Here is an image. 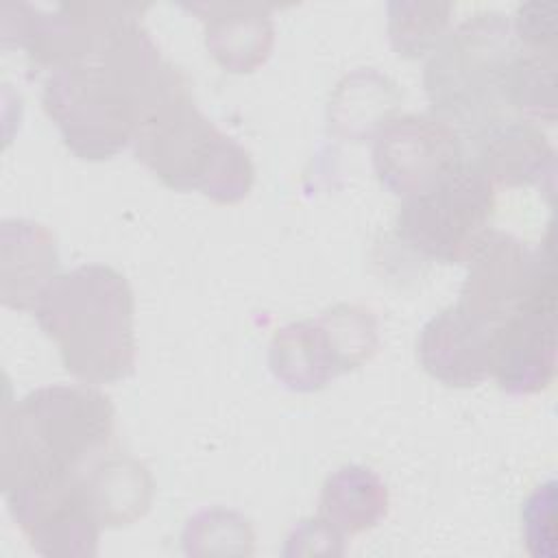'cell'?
<instances>
[{"mask_svg": "<svg viewBox=\"0 0 558 558\" xmlns=\"http://www.w3.org/2000/svg\"><path fill=\"white\" fill-rule=\"evenodd\" d=\"M113 405L96 388L44 386L2 414V488L81 475L113 442Z\"/></svg>", "mask_w": 558, "mask_h": 558, "instance_id": "6da1fadb", "label": "cell"}, {"mask_svg": "<svg viewBox=\"0 0 558 558\" xmlns=\"http://www.w3.org/2000/svg\"><path fill=\"white\" fill-rule=\"evenodd\" d=\"M33 312L76 379L109 384L133 373V292L116 268L83 264L57 275Z\"/></svg>", "mask_w": 558, "mask_h": 558, "instance_id": "7a4b0ae2", "label": "cell"}, {"mask_svg": "<svg viewBox=\"0 0 558 558\" xmlns=\"http://www.w3.org/2000/svg\"><path fill=\"white\" fill-rule=\"evenodd\" d=\"M131 144L135 157L172 190H198L225 205L251 192L255 168L248 153L196 109L190 87L155 105Z\"/></svg>", "mask_w": 558, "mask_h": 558, "instance_id": "3957f363", "label": "cell"}, {"mask_svg": "<svg viewBox=\"0 0 558 558\" xmlns=\"http://www.w3.org/2000/svg\"><path fill=\"white\" fill-rule=\"evenodd\" d=\"M519 52L508 17L475 13L432 50L423 85L434 116L453 129L480 131L506 116V76Z\"/></svg>", "mask_w": 558, "mask_h": 558, "instance_id": "277c9868", "label": "cell"}, {"mask_svg": "<svg viewBox=\"0 0 558 558\" xmlns=\"http://www.w3.org/2000/svg\"><path fill=\"white\" fill-rule=\"evenodd\" d=\"M41 102L65 146L81 159H109L133 142L135 96L122 74L100 57L50 72Z\"/></svg>", "mask_w": 558, "mask_h": 558, "instance_id": "5b68a950", "label": "cell"}, {"mask_svg": "<svg viewBox=\"0 0 558 558\" xmlns=\"http://www.w3.org/2000/svg\"><path fill=\"white\" fill-rule=\"evenodd\" d=\"M493 214L495 185L464 159L429 187L401 201L397 231L423 257L469 264L493 231Z\"/></svg>", "mask_w": 558, "mask_h": 558, "instance_id": "8992f818", "label": "cell"}, {"mask_svg": "<svg viewBox=\"0 0 558 558\" xmlns=\"http://www.w3.org/2000/svg\"><path fill=\"white\" fill-rule=\"evenodd\" d=\"M142 11L144 7L120 2L61 4L54 11L4 4L0 9L2 41L24 48L37 68L54 72L94 61L111 37Z\"/></svg>", "mask_w": 558, "mask_h": 558, "instance_id": "52a82bcc", "label": "cell"}, {"mask_svg": "<svg viewBox=\"0 0 558 558\" xmlns=\"http://www.w3.org/2000/svg\"><path fill=\"white\" fill-rule=\"evenodd\" d=\"M551 288H556L551 235L532 248L523 240L493 229L469 259V275L456 305L493 329L532 296Z\"/></svg>", "mask_w": 558, "mask_h": 558, "instance_id": "ba28073f", "label": "cell"}, {"mask_svg": "<svg viewBox=\"0 0 558 558\" xmlns=\"http://www.w3.org/2000/svg\"><path fill=\"white\" fill-rule=\"evenodd\" d=\"M464 159L458 129L434 113L395 116L373 137L377 179L401 198L429 187Z\"/></svg>", "mask_w": 558, "mask_h": 558, "instance_id": "9c48e42d", "label": "cell"}, {"mask_svg": "<svg viewBox=\"0 0 558 558\" xmlns=\"http://www.w3.org/2000/svg\"><path fill=\"white\" fill-rule=\"evenodd\" d=\"M9 510L35 551L44 556H94L100 523L89 510L81 475L31 482L4 493Z\"/></svg>", "mask_w": 558, "mask_h": 558, "instance_id": "30bf717a", "label": "cell"}, {"mask_svg": "<svg viewBox=\"0 0 558 558\" xmlns=\"http://www.w3.org/2000/svg\"><path fill=\"white\" fill-rule=\"evenodd\" d=\"M556 373V288L493 327L490 377L508 395L543 392Z\"/></svg>", "mask_w": 558, "mask_h": 558, "instance_id": "8fae6325", "label": "cell"}, {"mask_svg": "<svg viewBox=\"0 0 558 558\" xmlns=\"http://www.w3.org/2000/svg\"><path fill=\"white\" fill-rule=\"evenodd\" d=\"M469 159L493 185H541L554 190L556 153L538 124L523 118H501L473 133Z\"/></svg>", "mask_w": 558, "mask_h": 558, "instance_id": "7c38bea8", "label": "cell"}, {"mask_svg": "<svg viewBox=\"0 0 558 558\" xmlns=\"http://www.w3.org/2000/svg\"><path fill=\"white\" fill-rule=\"evenodd\" d=\"M490 327L451 305L423 325L416 342L418 360L447 386H475L490 377Z\"/></svg>", "mask_w": 558, "mask_h": 558, "instance_id": "4fadbf2b", "label": "cell"}, {"mask_svg": "<svg viewBox=\"0 0 558 558\" xmlns=\"http://www.w3.org/2000/svg\"><path fill=\"white\" fill-rule=\"evenodd\" d=\"M205 24V46L229 72L242 74L259 68L275 41L270 9L264 4L196 2L187 7Z\"/></svg>", "mask_w": 558, "mask_h": 558, "instance_id": "5bb4252c", "label": "cell"}, {"mask_svg": "<svg viewBox=\"0 0 558 558\" xmlns=\"http://www.w3.org/2000/svg\"><path fill=\"white\" fill-rule=\"evenodd\" d=\"M81 488L100 527H120L148 512L155 484L140 460L109 449L81 473Z\"/></svg>", "mask_w": 558, "mask_h": 558, "instance_id": "9a60e30c", "label": "cell"}, {"mask_svg": "<svg viewBox=\"0 0 558 558\" xmlns=\"http://www.w3.org/2000/svg\"><path fill=\"white\" fill-rule=\"evenodd\" d=\"M54 235L39 222H2V301L15 310H35L44 288L57 277Z\"/></svg>", "mask_w": 558, "mask_h": 558, "instance_id": "2e32d148", "label": "cell"}, {"mask_svg": "<svg viewBox=\"0 0 558 558\" xmlns=\"http://www.w3.org/2000/svg\"><path fill=\"white\" fill-rule=\"evenodd\" d=\"M401 94L397 85L375 72L360 68L347 74L329 100V126L344 140L362 142L395 118Z\"/></svg>", "mask_w": 558, "mask_h": 558, "instance_id": "e0dca14e", "label": "cell"}, {"mask_svg": "<svg viewBox=\"0 0 558 558\" xmlns=\"http://www.w3.org/2000/svg\"><path fill=\"white\" fill-rule=\"evenodd\" d=\"M388 512V488L381 477L360 464L333 471L320 490L318 517L342 536L375 527Z\"/></svg>", "mask_w": 558, "mask_h": 558, "instance_id": "ac0fdd59", "label": "cell"}, {"mask_svg": "<svg viewBox=\"0 0 558 558\" xmlns=\"http://www.w3.org/2000/svg\"><path fill=\"white\" fill-rule=\"evenodd\" d=\"M270 371L286 388L299 392L320 390L338 375L316 318L277 329L270 342Z\"/></svg>", "mask_w": 558, "mask_h": 558, "instance_id": "d6986e66", "label": "cell"}, {"mask_svg": "<svg viewBox=\"0 0 558 558\" xmlns=\"http://www.w3.org/2000/svg\"><path fill=\"white\" fill-rule=\"evenodd\" d=\"M556 52L519 48L506 76V111L530 122L556 120Z\"/></svg>", "mask_w": 558, "mask_h": 558, "instance_id": "ffe728a7", "label": "cell"}, {"mask_svg": "<svg viewBox=\"0 0 558 558\" xmlns=\"http://www.w3.org/2000/svg\"><path fill=\"white\" fill-rule=\"evenodd\" d=\"M338 375L371 360L379 347V327L373 310L360 303H338L318 318Z\"/></svg>", "mask_w": 558, "mask_h": 558, "instance_id": "44dd1931", "label": "cell"}, {"mask_svg": "<svg viewBox=\"0 0 558 558\" xmlns=\"http://www.w3.org/2000/svg\"><path fill=\"white\" fill-rule=\"evenodd\" d=\"M449 2L403 0L388 4V39L397 54L416 59L432 52L447 35Z\"/></svg>", "mask_w": 558, "mask_h": 558, "instance_id": "7402d4cb", "label": "cell"}, {"mask_svg": "<svg viewBox=\"0 0 558 558\" xmlns=\"http://www.w3.org/2000/svg\"><path fill=\"white\" fill-rule=\"evenodd\" d=\"M248 521L231 510L211 508L194 514L183 530V545L187 554H246L253 543Z\"/></svg>", "mask_w": 558, "mask_h": 558, "instance_id": "603a6c76", "label": "cell"}, {"mask_svg": "<svg viewBox=\"0 0 558 558\" xmlns=\"http://www.w3.org/2000/svg\"><path fill=\"white\" fill-rule=\"evenodd\" d=\"M523 536L536 558L556 554V482L541 484L523 506Z\"/></svg>", "mask_w": 558, "mask_h": 558, "instance_id": "cb8c5ba5", "label": "cell"}, {"mask_svg": "<svg viewBox=\"0 0 558 558\" xmlns=\"http://www.w3.org/2000/svg\"><path fill=\"white\" fill-rule=\"evenodd\" d=\"M517 41L527 50L536 52H556V22L554 4H523L517 11L512 24Z\"/></svg>", "mask_w": 558, "mask_h": 558, "instance_id": "d4e9b609", "label": "cell"}]
</instances>
